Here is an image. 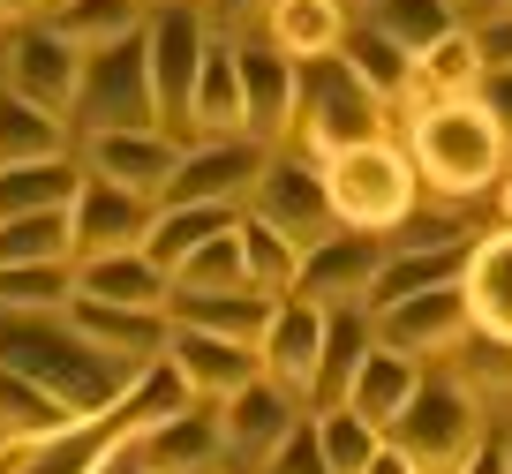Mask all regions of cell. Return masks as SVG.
I'll return each mask as SVG.
<instances>
[{
    "label": "cell",
    "mask_w": 512,
    "mask_h": 474,
    "mask_svg": "<svg viewBox=\"0 0 512 474\" xmlns=\"http://www.w3.org/2000/svg\"><path fill=\"white\" fill-rule=\"evenodd\" d=\"M181 407H189V392H181V377L159 362V369H144V377L128 384L113 407H98V414H83V422L53 429V437L23 444L16 474H106L121 452H136L144 429H159L166 414H181Z\"/></svg>",
    "instance_id": "obj_1"
},
{
    "label": "cell",
    "mask_w": 512,
    "mask_h": 474,
    "mask_svg": "<svg viewBox=\"0 0 512 474\" xmlns=\"http://www.w3.org/2000/svg\"><path fill=\"white\" fill-rule=\"evenodd\" d=\"M0 369H16L31 377L38 392H53L68 414H98L128 392V384L144 377V369H121L106 354H91L76 332H68V316H8L0 309Z\"/></svg>",
    "instance_id": "obj_2"
},
{
    "label": "cell",
    "mask_w": 512,
    "mask_h": 474,
    "mask_svg": "<svg viewBox=\"0 0 512 474\" xmlns=\"http://www.w3.org/2000/svg\"><path fill=\"white\" fill-rule=\"evenodd\" d=\"M407 166H415V181H430L437 196H482V189L505 181V143H497L490 113H482L475 98H452V106L415 113Z\"/></svg>",
    "instance_id": "obj_3"
},
{
    "label": "cell",
    "mask_w": 512,
    "mask_h": 474,
    "mask_svg": "<svg viewBox=\"0 0 512 474\" xmlns=\"http://www.w3.org/2000/svg\"><path fill=\"white\" fill-rule=\"evenodd\" d=\"M324 174V196H332V219L347 226V234H392V226L415 219V166H407V151H392V143H362V151H339L317 166Z\"/></svg>",
    "instance_id": "obj_4"
},
{
    "label": "cell",
    "mask_w": 512,
    "mask_h": 474,
    "mask_svg": "<svg viewBox=\"0 0 512 474\" xmlns=\"http://www.w3.org/2000/svg\"><path fill=\"white\" fill-rule=\"evenodd\" d=\"M392 452H407L415 474H460L482 444V399L452 377H422L415 399L400 407V422L384 429Z\"/></svg>",
    "instance_id": "obj_5"
},
{
    "label": "cell",
    "mask_w": 512,
    "mask_h": 474,
    "mask_svg": "<svg viewBox=\"0 0 512 474\" xmlns=\"http://www.w3.org/2000/svg\"><path fill=\"white\" fill-rule=\"evenodd\" d=\"M68 121H76L83 136H144V128H159L144 38H121V46H106V53L83 61V83H76Z\"/></svg>",
    "instance_id": "obj_6"
},
{
    "label": "cell",
    "mask_w": 512,
    "mask_h": 474,
    "mask_svg": "<svg viewBox=\"0 0 512 474\" xmlns=\"http://www.w3.org/2000/svg\"><path fill=\"white\" fill-rule=\"evenodd\" d=\"M384 121H392V113H384L339 61H324L317 76L302 68V121H294V136H302V151L317 158V166L339 158V151H362V143H384Z\"/></svg>",
    "instance_id": "obj_7"
},
{
    "label": "cell",
    "mask_w": 512,
    "mask_h": 474,
    "mask_svg": "<svg viewBox=\"0 0 512 474\" xmlns=\"http://www.w3.org/2000/svg\"><path fill=\"white\" fill-rule=\"evenodd\" d=\"M241 219L272 226V234L294 241V249H317L324 234H339L317 158H272V166H264V181L249 189V204H241Z\"/></svg>",
    "instance_id": "obj_8"
},
{
    "label": "cell",
    "mask_w": 512,
    "mask_h": 474,
    "mask_svg": "<svg viewBox=\"0 0 512 474\" xmlns=\"http://www.w3.org/2000/svg\"><path fill=\"white\" fill-rule=\"evenodd\" d=\"M384 256H392V241L384 234H324L317 249H302V271H294V301H309V309H362L369 286H377Z\"/></svg>",
    "instance_id": "obj_9"
},
{
    "label": "cell",
    "mask_w": 512,
    "mask_h": 474,
    "mask_svg": "<svg viewBox=\"0 0 512 474\" xmlns=\"http://www.w3.org/2000/svg\"><path fill=\"white\" fill-rule=\"evenodd\" d=\"M264 166H272V151H264L256 136L181 143V166H174V181H166V204H226V211H241L249 189L264 181Z\"/></svg>",
    "instance_id": "obj_10"
},
{
    "label": "cell",
    "mask_w": 512,
    "mask_h": 474,
    "mask_svg": "<svg viewBox=\"0 0 512 474\" xmlns=\"http://www.w3.org/2000/svg\"><path fill=\"white\" fill-rule=\"evenodd\" d=\"M204 16L196 8H159L144 23V61H151V98H159V136L166 128H189V91H196V68H204Z\"/></svg>",
    "instance_id": "obj_11"
},
{
    "label": "cell",
    "mask_w": 512,
    "mask_h": 474,
    "mask_svg": "<svg viewBox=\"0 0 512 474\" xmlns=\"http://www.w3.org/2000/svg\"><path fill=\"white\" fill-rule=\"evenodd\" d=\"M467 332H475V316H467L460 279L430 286V294H407V301H392V309L369 316V339H377L384 354H407V362H422V354H452Z\"/></svg>",
    "instance_id": "obj_12"
},
{
    "label": "cell",
    "mask_w": 512,
    "mask_h": 474,
    "mask_svg": "<svg viewBox=\"0 0 512 474\" xmlns=\"http://www.w3.org/2000/svg\"><path fill=\"white\" fill-rule=\"evenodd\" d=\"M181 166V143L144 128V136H83V181H106L121 196H144V204H166V181Z\"/></svg>",
    "instance_id": "obj_13"
},
{
    "label": "cell",
    "mask_w": 512,
    "mask_h": 474,
    "mask_svg": "<svg viewBox=\"0 0 512 474\" xmlns=\"http://www.w3.org/2000/svg\"><path fill=\"white\" fill-rule=\"evenodd\" d=\"M234 68H241V121H249V136L264 151L287 143L294 121H302V68L272 46H234Z\"/></svg>",
    "instance_id": "obj_14"
},
{
    "label": "cell",
    "mask_w": 512,
    "mask_h": 474,
    "mask_svg": "<svg viewBox=\"0 0 512 474\" xmlns=\"http://www.w3.org/2000/svg\"><path fill=\"white\" fill-rule=\"evenodd\" d=\"M159 362L181 377V392H189L196 407H226L241 384L264 377V369H256V347H234V339H211V332H181V324H166Z\"/></svg>",
    "instance_id": "obj_15"
},
{
    "label": "cell",
    "mask_w": 512,
    "mask_h": 474,
    "mask_svg": "<svg viewBox=\"0 0 512 474\" xmlns=\"http://www.w3.org/2000/svg\"><path fill=\"white\" fill-rule=\"evenodd\" d=\"M211 414H219L226 459H241V467H256V474H264V459H272L279 444H287V429L302 422L309 407H302L294 392H279V384H264V377H256V384H241V392L226 399V407H211Z\"/></svg>",
    "instance_id": "obj_16"
},
{
    "label": "cell",
    "mask_w": 512,
    "mask_h": 474,
    "mask_svg": "<svg viewBox=\"0 0 512 474\" xmlns=\"http://www.w3.org/2000/svg\"><path fill=\"white\" fill-rule=\"evenodd\" d=\"M151 219H159V204H144V196H121V189H106V181H83L76 204H68L76 264H91V256H128V249H144Z\"/></svg>",
    "instance_id": "obj_17"
},
{
    "label": "cell",
    "mask_w": 512,
    "mask_h": 474,
    "mask_svg": "<svg viewBox=\"0 0 512 474\" xmlns=\"http://www.w3.org/2000/svg\"><path fill=\"white\" fill-rule=\"evenodd\" d=\"M68 332L83 339L91 354H106V362L121 369H159L166 354V316L159 309H106V301H68Z\"/></svg>",
    "instance_id": "obj_18"
},
{
    "label": "cell",
    "mask_w": 512,
    "mask_h": 474,
    "mask_svg": "<svg viewBox=\"0 0 512 474\" xmlns=\"http://www.w3.org/2000/svg\"><path fill=\"white\" fill-rule=\"evenodd\" d=\"M128 459H136L144 474H226V437H219V414L189 399V407H181V414H166L159 429H144Z\"/></svg>",
    "instance_id": "obj_19"
},
{
    "label": "cell",
    "mask_w": 512,
    "mask_h": 474,
    "mask_svg": "<svg viewBox=\"0 0 512 474\" xmlns=\"http://www.w3.org/2000/svg\"><path fill=\"white\" fill-rule=\"evenodd\" d=\"M76 83H83V53H68L53 31H23L16 46H8V83L0 91H16L23 106L53 113V121H68V106H76Z\"/></svg>",
    "instance_id": "obj_20"
},
{
    "label": "cell",
    "mask_w": 512,
    "mask_h": 474,
    "mask_svg": "<svg viewBox=\"0 0 512 474\" xmlns=\"http://www.w3.org/2000/svg\"><path fill=\"white\" fill-rule=\"evenodd\" d=\"M317 347H324V309H309V301H279L272 324H264V339H256V369H264V384H279V392H294L309 407V377H317Z\"/></svg>",
    "instance_id": "obj_21"
},
{
    "label": "cell",
    "mask_w": 512,
    "mask_h": 474,
    "mask_svg": "<svg viewBox=\"0 0 512 474\" xmlns=\"http://www.w3.org/2000/svg\"><path fill=\"white\" fill-rule=\"evenodd\" d=\"M460 271H467V234H452V241H400V249L384 256L362 316L392 309V301H407V294H430V286H452Z\"/></svg>",
    "instance_id": "obj_22"
},
{
    "label": "cell",
    "mask_w": 512,
    "mask_h": 474,
    "mask_svg": "<svg viewBox=\"0 0 512 474\" xmlns=\"http://www.w3.org/2000/svg\"><path fill=\"white\" fill-rule=\"evenodd\" d=\"M460 294H467V316H475L482 339H505L512 347V234H482L467 249V271H460Z\"/></svg>",
    "instance_id": "obj_23"
},
{
    "label": "cell",
    "mask_w": 512,
    "mask_h": 474,
    "mask_svg": "<svg viewBox=\"0 0 512 474\" xmlns=\"http://www.w3.org/2000/svg\"><path fill=\"white\" fill-rule=\"evenodd\" d=\"M369 316L362 309H332L324 316V347H317V377H309V414H339L354 392V377H362L369 362Z\"/></svg>",
    "instance_id": "obj_24"
},
{
    "label": "cell",
    "mask_w": 512,
    "mask_h": 474,
    "mask_svg": "<svg viewBox=\"0 0 512 474\" xmlns=\"http://www.w3.org/2000/svg\"><path fill=\"white\" fill-rule=\"evenodd\" d=\"M264 31H272V53H287L294 68H324L347 38V8L339 0H272Z\"/></svg>",
    "instance_id": "obj_25"
},
{
    "label": "cell",
    "mask_w": 512,
    "mask_h": 474,
    "mask_svg": "<svg viewBox=\"0 0 512 474\" xmlns=\"http://www.w3.org/2000/svg\"><path fill=\"white\" fill-rule=\"evenodd\" d=\"M279 301L249 294V286H234V294H166V324H181V332H211V339H234V347H256L264 339V324H272Z\"/></svg>",
    "instance_id": "obj_26"
},
{
    "label": "cell",
    "mask_w": 512,
    "mask_h": 474,
    "mask_svg": "<svg viewBox=\"0 0 512 474\" xmlns=\"http://www.w3.org/2000/svg\"><path fill=\"white\" fill-rule=\"evenodd\" d=\"M234 226H241V211H226V204H159V219H151V234H144V264L174 279L204 241L234 234Z\"/></svg>",
    "instance_id": "obj_27"
},
{
    "label": "cell",
    "mask_w": 512,
    "mask_h": 474,
    "mask_svg": "<svg viewBox=\"0 0 512 474\" xmlns=\"http://www.w3.org/2000/svg\"><path fill=\"white\" fill-rule=\"evenodd\" d=\"M189 136L196 143L249 136V121H241V68H234V46H226V38L204 46V68H196V91H189Z\"/></svg>",
    "instance_id": "obj_28"
},
{
    "label": "cell",
    "mask_w": 512,
    "mask_h": 474,
    "mask_svg": "<svg viewBox=\"0 0 512 474\" xmlns=\"http://www.w3.org/2000/svg\"><path fill=\"white\" fill-rule=\"evenodd\" d=\"M339 68H347L354 83H362L369 98H377L384 113L400 106V98H415V61H407L400 46L384 31H369V23H347V38H339V53H332Z\"/></svg>",
    "instance_id": "obj_29"
},
{
    "label": "cell",
    "mask_w": 512,
    "mask_h": 474,
    "mask_svg": "<svg viewBox=\"0 0 512 474\" xmlns=\"http://www.w3.org/2000/svg\"><path fill=\"white\" fill-rule=\"evenodd\" d=\"M166 271L144 264V249L128 256H91V264H76V301H106V309H159L166 316Z\"/></svg>",
    "instance_id": "obj_30"
},
{
    "label": "cell",
    "mask_w": 512,
    "mask_h": 474,
    "mask_svg": "<svg viewBox=\"0 0 512 474\" xmlns=\"http://www.w3.org/2000/svg\"><path fill=\"white\" fill-rule=\"evenodd\" d=\"M144 23H151V8H136V0H68V8H53L46 16V31L61 38L68 53H106V46H121V38H144Z\"/></svg>",
    "instance_id": "obj_31"
},
{
    "label": "cell",
    "mask_w": 512,
    "mask_h": 474,
    "mask_svg": "<svg viewBox=\"0 0 512 474\" xmlns=\"http://www.w3.org/2000/svg\"><path fill=\"white\" fill-rule=\"evenodd\" d=\"M415 384H422V362H407V354H384V347H369L362 377H354V392H347V414H362V422L384 437V429L400 422V407L415 399Z\"/></svg>",
    "instance_id": "obj_32"
},
{
    "label": "cell",
    "mask_w": 512,
    "mask_h": 474,
    "mask_svg": "<svg viewBox=\"0 0 512 474\" xmlns=\"http://www.w3.org/2000/svg\"><path fill=\"white\" fill-rule=\"evenodd\" d=\"M83 189L76 158H46V166H0V219H38V211H68Z\"/></svg>",
    "instance_id": "obj_33"
},
{
    "label": "cell",
    "mask_w": 512,
    "mask_h": 474,
    "mask_svg": "<svg viewBox=\"0 0 512 474\" xmlns=\"http://www.w3.org/2000/svg\"><path fill=\"white\" fill-rule=\"evenodd\" d=\"M475 83H482V53H475V38H467V23H460V31H445V38L415 61V106H452V98H475Z\"/></svg>",
    "instance_id": "obj_34"
},
{
    "label": "cell",
    "mask_w": 512,
    "mask_h": 474,
    "mask_svg": "<svg viewBox=\"0 0 512 474\" xmlns=\"http://www.w3.org/2000/svg\"><path fill=\"white\" fill-rule=\"evenodd\" d=\"M362 23H369V31H384L407 61H422L445 31H460V8H452V0H369Z\"/></svg>",
    "instance_id": "obj_35"
},
{
    "label": "cell",
    "mask_w": 512,
    "mask_h": 474,
    "mask_svg": "<svg viewBox=\"0 0 512 474\" xmlns=\"http://www.w3.org/2000/svg\"><path fill=\"white\" fill-rule=\"evenodd\" d=\"M46 158H68V121L0 91V166H46Z\"/></svg>",
    "instance_id": "obj_36"
},
{
    "label": "cell",
    "mask_w": 512,
    "mask_h": 474,
    "mask_svg": "<svg viewBox=\"0 0 512 474\" xmlns=\"http://www.w3.org/2000/svg\"><path fill=\"white\" fill-rule=\"evenodd\" d=\"M83 422V414H68L53 392H38L31 377H16V369H0V444H38L53 437V429Z\"/></svg>",
    "instance_id": "obj_37"
},
{
    "label": "cell",
    "mask_w": 512,
    "mask_h": 474,
    "mask_svg": "<svg viewBox=\"0 0 512 474\" xmlns=\"http://www.w3.org/2000/svg\"><path fill=\"white\" fill-rule=\"evenodd\" d=\"M294 271H302V249L294 241H279L272 226L241 219V286L264 301H287L294 294Z\"/></svg>",
    "instance_id": "obj_38"
},
{
    "label": "cell",
    "mask_w": 512,
    "mask_h": 474,
    "mask_svg": "<svg viewBox=\"0 0 512 474\" xmlns=\"http://www.w3.org/2000/svg\"><path fill=\"white\" fill-rule=\"evenodd\" d=\"M76 301V264H0V309L8 316H53Z\"/></svg>",
    "instance_id": "obj_39"
},
{
    "label": "cell",
    "mask_w": 512,
    "mask_h": 474,
    "mask_svg": "<svg viewBox=\"0 0 512 474\" xmlns=\"http://www.w3.org/2000/svg\"><path fill=\"white\" fill-rule=\"evenodd\" d=\"M0 264H76V234H68V211H38V219H0Z\"/></svg>",
    "instance_id": "obj_40"
},
{
    "label": "cell",
    "mask_w": 512,
    "mask_h": 474,
    "mask_svg": "<svg viewBox=\"0 0 512 474\" xmlns=\"http://www.w3.org/2000/svg\"><path fill=\"white\" fill-rule=\"evenodd\" d=\"M309 429H317V452H324L332 474H362L369 459L384 452V437L362 422V414H347V407H339V414H309Z\"/></svg>",
    "instance_id": "obj_41"
},
{
    "label": "cell",
    "mask_w": 512,
    "mask_h": 474,
    "mask_svg": "<svg viewBox=\"0 0 512 474\" xmlns=\"http://www.w3.org/2000/svg\"><path fill=\"white\" fill-rule=\"evenodd\" d=\"M166 286H174V294H234V286H241V226L219 234V241H204Z\"/></svg>",
    "instance_id": "obj_42"
},
{
    "label": "cell",
    "mask_w": 512,
    "mask_h": 474,
    "mask_svg": "<svg viewBox=\"0 0 512 474\" xmlns=\"http://www.w3.org/2000/svg\"><path fill=\"white\" fill-rule=\"evenodd\" d=\"M264 474H332V467H324V452H317V429H309V414L287 429V444L264 459Z\"/></svg>",
    "instance_id": "obj_43"
},
{
    "label": "cell",
    "mask_w": 512,
    "mask_h": 474,
    "mask_svg": "<svg viewBox=\"0 0 512 474\" xmlns=\"http://www.w3.org/2000/svg\"><path fill=\"white\" fill-rule=\"evenodd\" d=\"M475 106L490 113L497 143L512 151V68H482V83H475Z\"/></svg>",
    "instance_id": "obj_44"
},
{
    "label": "cell",
    "mask_w": 512,
    "mask_h": 474,
    "mask_svg": "<svg viewBox=\"0 0 512 474\" xmlns=\"http://www.w3.org/2000/svg\"><path fill=\"white\" fill-rule=\"evenodd\" d=\"M467 38H475L482 68H512V16H482V23H467Z\"/></svg>",
    "instance_id": "obj_45"
},
{
    "label": "cell",
    "mask_w": 512,
    "mask_h": 474,
    "mask_svg": "<svg viewBox=\"0 0 512 474\" xmlns=\"http://www.w3.org/2000/svg\"><path fill=\"white\" fill-rule=\"evenodd\" d=\"M460 474H512V452H505V444H490V437H482V444H475V459H467Z\"/></svg>",
    "instance_id": "obj_46"
},
{
    "label": "cell",
    "mask_w": 512,
    "mask_h": 474,
    "mask_svg": "<svg viewBox=\"0 0 512 474\" xmlns=\"http://www.w3.org/2000/svg\"><path fill=\"white\" fill-rule=\"evenodd\" d=\"M38 16V0H0V31H16V23Z\"/></svg>",
    "instance_id": "obj_47"
},
{
    "label": "cell",
    "mask_w": 512,
    "mask_h": 474,
    "mask_svg": "<svg viewBox=\"0 0 512 474\" xmlns=\"http://www.w3.org/2000/svg\"><path fill=\"white\" fill-rule=\"evenodd\" d=\"M211 8H219L226 23H241V16H264V8H272V0H211Z\"/></svg>",
    "instance_id": "obj_48"
},
{
    "label": "cell",
    "mask_w": 512,
    "mask_h": 474,
    "mask_svg": "<svg viewBox=\"0 0 512 474\" xmlns=\"http://www.w3.org/2000/svg\"><path fill=\"white\" fill-rule=\"evenodd\" d=\"M362 474H415V467H407V452H392V444H384V452L377 459H369V467Z\"/></svg>",
    "instance_id": "obj_49"
},
{
    "label": "cell",
    "mask_w": 512,
    "mask_h": 474,
    "mask_svg": "<svg viewBox=\"0 0 512 474\" xmlns=\"http://www.w3.org/2000/svg\"><path fill=\"white\" fill-rule=\"evenodd\" d=\"M482 16H512V0H467V16H460V23H482Z\"/></svg>",
    "instance_id": "obj_50"
},
{
    "label": "cell",
    "mask_w": 512,
    "mask_h": 474,
    "mask_svg": "<svg viewBox=\"0 0 512 474\" xmlns=\"http://www.w3.org/2000/svg\"><path fill=\"white\" fill-rule=\"evenodd\" d=\"M497 204H505V234H512V174L497 181Z\"/></svg>",
    "instance_id": "obj_51"
},
{
    "label": "cell",
    "mask_w": 512,
    "mask_h": 474,
    "mask_svg": "<svg viewBox=\"0 0 512 474\" xmlns=\"http://www.w3.org/2000/svg\"><path fill=\"white\" fill-rule=\"evenodd\" d=\"M136 8H151V16H159V8H196V0H136Z\"/></svg>",
    "instance_id": "obj_52"
},
{
    "label": "cell",
    "mask_w": 512,
    "mask_h": 474,
    "mask_svg": "<svg viewBox=\"0 0 512 474\" xmlns=\"http://www.w3.org/2000/svg\"><path fill=\"white\" fill-rule=\"evenodd\" d=\"M106 474H144V467H136V459H128V452H121V459H113V467H106Z\"/></svg>",
    "instance_id": "obj_53"
},
{
    "label": "cell",
    "mask_w": 512,
    "mask_h": 474,
    "mask_svg": "<svg viewBox=\"0 0 512 474\" xmlns=\"http://www.w3.org/2000/svg\"><path fill=\"white\" fill-rule=\"evenodd\" d=\"M53 8H68V0H38V16H53Z\"/></svg>",
    "instance_id": "obj_54"
},
{
    "label": "cell",
    "mask_w": 512,
    "mask_h": 474,
    "mask_svg": "<svg viewBox=\"0 0 512 474\" xmlns=\"http://www.w3.org/2000/svg\"><path fill=\"white\" fill-rule=\"evenodd\" d=\"M452 8H467V0H452Z\"/></svg>",
    "instance_id": "obj_55"
},
{
    "label": "cell",
    "mask_w": 512,
    "mask_h": 474,
    "mask_svg": "<svg viewBox=\"0 0 512 474\" xmlns=\"http://www.w3.org/2000/svg\"><path fill=\"white\" fill-rule=\"evenodd\" d=\"M339 8H347V0H339Z\"/></svg>",
    "instance_id": "obj_56"
}]
</instances>
